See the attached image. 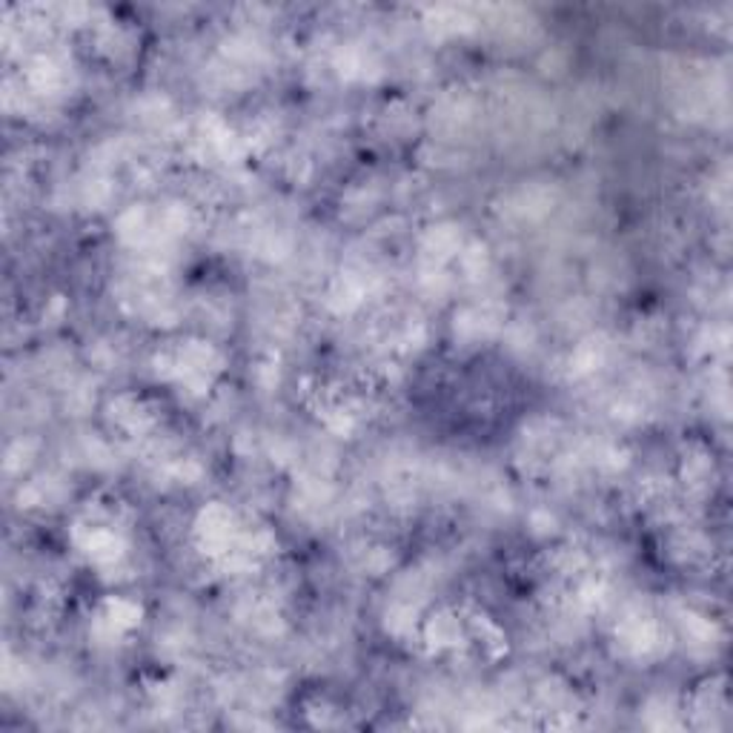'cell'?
I'll use <instances>...</instances> for the list:
<instances>
[{
	"instance_id": "cell-1",
	"label": "cell",
	"mask_w": 733,
	"mask_h": 733,
	"mask_svg": "<svg viewBox=\"0 0 733 733\" xmlns=\"http://www.w3.org/2000/svg\"><path fill=\"white\" fill-rule=\"evenodd\" d=\"M141 622V607L129 599H106L95 616V633L106 642L120 639Z\"/></svg>"
}]
</instances>
